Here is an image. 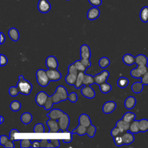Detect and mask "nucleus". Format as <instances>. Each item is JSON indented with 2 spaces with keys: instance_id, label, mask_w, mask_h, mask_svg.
Instances as JSON below:
<instances>
[{
  "instance_id": "nucleus-35",
  "label": "nucleus",
  "mask_w": 148,
  "mask_h": 148,
  "mask_svg": "<svg viewBox=\"0 0 148 148\" xmlns=\"http://www.w3.org/2000/svg\"><path fill=\"white\" fill-rule=\"evenodd\" d=\"M84 72H79L77 76V79H76V81L75 84V88H79L83 84V77H84Z\"/></svg>"
},
{
  "instance_id": "nucleus-48",
  "label": "nucleus",
  "mask_w": 148,
  "mask_h": 148,
  "mask_svg": "<svg viewBox=\"0 0 148 148\" xmlns=\"http://www.w3.org/2000/svg\"><path fill=\"white\" fill-rule=\"evenodd\" d=\"M20 132L17 130V129H15V128H13V129H12L10 132H9V138L10 140H13V141H15V140H17V139H16L14 138V135L16 133H19Z\"/></svg>"
},
{
  "instance_id": "nucleus-1",
  "label": "nucleus",
  "mask_w": 148,
  "mask_h": 148,
  "mask_svg": "<svg viewBox=\"0 0 148 148\" xmlns=\"http://www.w3.org/2000/svg\"><path fill=\"white\" fill-rule=\"evenodd\" d=\"M16 86L18 88L19 93L25 95H29L32 89V84L28 80H25L24 76L21 75L18 77V80Z\"/></svg>"
},
{
  "instance_id": "nucleus-38",
  "label": "nucleus",
  "mask_w": 148,
  "mask_h": 148,
  "mask_svg": "<svg viewBox=\"0 0 148 148\" xmlns=\"http://www.w3.org/2000/svg\"><path fill=\"white\" fill-rule=\"evenodd\" d=\"M97 131V128L95 125L91 124L88 127H87V132L86 134L90 138H93L95 136V132Z\"/></svg>"
},
{
  "instance_id": "nucleus-24",
  "label": "nucleus",
  "mask_w": 148,
  "mask_h": 148,
  "mask_svg": "<svg viewBox=\"0 0 148 148\" xmlns=\"http://www.w3.org/2000/svg\"><path fill=\"white\" fill-rule=\"evenodd\" d=\"M78 75V74H77ZM77 74H74V73H68L67 75L65 76V80L66 83L71 86H75L77 76Z\"/></svg>"
},
{
  "instance_id": "nucleus-46",
  "label": "nucleus",
  "mask_w": 148,
  "mask_h": 148,
  "mask_svg": "<svg viewBox=\"0 0 148 148\" xmlns=\"http://www.w3.org/2000/svg\"><path fill=\"white\" fill-rule=\"evenodd\" d=\"M51 97H52V99H53L54 103H58L60 102H61V99L60 96L59 95L58 92L56 90L53 93V94L51 95Z\"/></svg>"
},
{
  "instance_id": "nucleus-3",
  "label": "nucleus",
  "mask_w": 148,
  "mask_h": 148,
  "mask_svg": "<svg viewBox=\"0 0 148 148\" xmlns=\"http://www.w3.org/2000/svg\"><path fill=\"white\" fill-rule=\"evenodd\" d=\"M147 72V66L146 65H137V67L131 70L130 75L134 78H141Z\"/></svg>"
},
{
  "instance_id": "nucleus-17",
  "label": "nucleus",
  "mask_w": 148,
  "mask_h": 148,
  "mask_svg": "<svg viewBox=\"0 0 148 148\" xmlns=\"http://www.w3.org/2000/svg\"><path fill=\"white\" fill-rule=\"evenodd\" d=\"M78 121L79 124H80L86 127H88L89 125L92 124L89 116L86 113H82L79 116Z\"/></svg>"
},
{
  "instance_id": "nucleus-30",
  "label": "nucleus",
  "mask_w": 148,
  "mask_h": 148,
  "mask_svg": "<svg viewBox=\"0 0 148 148\" xmlns=\"http://www.w3.org/2000/svg\"><path fill=\"white\" fill-rule=\"evenodd\" d=\"M93 84H95L94 76L89 74L84 73L83 80V84L84 86H90Z\"/></svg>"
},
{
  "instance_id": "nucleus-63",
  "label": "nucleus",
  "mask_w": 148,
  "mask_h": 148,
  "mask_svg": "<svg viewBox=\"0 0 148 148\" xmlns=\"http://www.w3.org/2000/svg\"><path fill=\"white\" fill-rule=\"evenodd\" d=\"M67 1H69V0H67Z\"/></svg>"
},
{
  "instance_id": "nucleus-54",
  "label": "nucleus",
  "mask_w": 148,
  "mask_h": 148,
  "mask_svg": "<svg viewBox=\"0 0 148 148\" xmlns=\"http://www.w3.org/2000/svg\"><path fill=\"white\" fill-rule=\"evenodd\" d=\"M49 142V139H43L40 140V147H46Z\"/></svg>"
},
{
  "instance_id": "nucleus-58",
  "label": "nucleus",
  "mask_w": 148,
  "mask_h": 148,
  "mask_svg": "<svg viewBox=\"0 0 148 148\" xmlns=\"http://www.w3.org/2000/svg\"><path fill=\"white\" fill-rule=\"evenodd\" d=\"M0 34H1V42H0V44L2 45L5 42L6 38H5V35L2 32H1Z\"/></svg>"
},
{
  "instance_id": "nucleus-34",
  "label": "nucleus",
  "mask_w": 148,
  "mask_h": 148,
  "mask_svg": "<svg viewBox=\"0 0 148 148\" xmlns=\"http://www.w3.org/2000/svg\"><path fill=\"white\" fill-rule=\"evenodd\" d=\"M135 116H136V114L134 113L131 112H127L123 114L122 117V119L131 123L132 121H133L135 120Z\"/></svg>"
},
{
  "instance_id": "nucleus-56",
  "label": "nucleus",
  "mask_w": 148,
  "mask_h": 148,
  "mask_svg": "<svg viewBox=\"0 0 148 148\" xmlns=\"http://www.w3.org/2000/svg\"><path fill=\"white\" fill-rule=\"evenodd\" d=\"M49 141H50L53 145L55 147H58L60 145V140L58 139H50Z\"/></svg>"
},
{
  "instance_id": "nucleus-23",
  "label": "nucleus",
  "mask_w": 148,
  "mask_h": 148,
  "mask_svg": "<svg viewBox=\"0 0 148 148\" xmlns=\"http://www.w3.org/2000/svg\"><path fill=\"white\" fill-rule=\"evenodd\" d=\"M122 60L123 62L127 65H132L134 63H135V57H134L132 54L127 53L125 54L122 58Z\"/></svg>"
},
{
  "instance_id": "nucleus-36",
  "label": "nucleus",
  "mask_w": 148,
  "mask_h": 148,
  "mask_svg": "<svg viewBox=\"0 0 148 148\" xmlns=\"http://www.w3.org/2000/svg\"><path fill=\"white\" fill-rule=\"evenodd\" d=\"M110 60L106 57H102L101 58H99L98 61L99 66L103 69L108 67L110 65Z\"/></svg>"
},
{
  "instance_id": "nucleus-7",
  "label": "nucleus",
  "mask_w": 148,
  "mask_h": 148,
  "mask_svg": "<svg viewBox=\"0 0 148 148\" xmlns=\"http://www.w3.org/2000/svg\"><path fill=\"white\" fill-rule=\"evenodd\" d=\"M46 73L50 81H58L62 77L61 72L57 69H48L46 70Z\"/></svg>"
},
{
  "instance_id": "nucleus-14",
  "label": "nucleus",
  "mask_w": 148,
  "mask_h": 148,
  "mask_svg": "<svg viewBox=\"0 0 148 148\" xmlns=\"http://www.w3.org/2000/svg\"><path fill=\"white\" fill-rule=\"evenodd\" d=\"M91 50L89 46L87 44H83L80 48V58H88L91 57Z\"/></svg>"
},
{
  "instance_id": "nucleus-62",
  "label": "nucleus",
  "mask_w": 148,
  "mask_h": 148,
  "mask_svg": "<svg viewBox=\"0 0 148 148\" xmlns=\"http://www.w3.org/2000/svg\"><path fill=\"white\" fill-rule=\"evenodd\" d=\"M147 72H148V66H147Z\"/></svg>"
},
{
  "instance_id": "nucleus-20",
  "label": "nucleus",
  "mask_w": 148,
  "mask_h": 148,
  "mask_svg": "<svg viewBox=\"0 0 148 148\" xmlns=\"http://www.w3.org/2000/svg\"><path fill=\"white\" fill-rule=\"evenodd\" d=\"M136 99L133 96L128 97L124 101V106L127 109H132L136 105Z\"/></svg>"
},
{
  "instance_id": "nucleus-59",
  "label": "nucleus",
  "mask_w": 148,
  "mask_h": 148,
  "mask_svg": "<svg viewBox=\"0 0 148 148\" xmlns=\"http://www.w3.org/2000/svg\"><path fill=\"white\" fill-rule=\"evenodd\" d=\"M72 139V133L71 132L69 138H68V139H62V141L64 143H69V142H71Z\"/></svg>"
},
{
  "instance_id": "nucleus-10",
  "label": "nucleus",
  "mask_w": 148,
  "mask_h": 148,
  "mask_svg": "<svg viewBox=\"0 0 148 148\" xmlns=\"http://www.w3.org/2000/svg\"><path fill=\"white\" fill-rule=\"evenodd\" d=\"M45 64L48 69H57L58 66L57 59L53 56H48L46 59Z\"/></svg>"
},
{
  "instance_id": "nucleus-49",
  "label": "nucleus",
  "mask_w": 148,
  "mask_h": 148,
  "mask_svg": "<svg viewBox=\"0 0 148 148\" xmlns=\"http://www.w3.org/2000/svg\"><path fill=\"white\" fill-rule=\"evenodd\" d=\"M80 61H81L82 64L87 68H89L91 65V61H90V59H88V58H80Z\"/></svg>"
},
{
  "instance_id": "nucleus-28",
  "label": "nucleus",
  "mask_w": 148,
  "mask_h": 148,
  "mask_svg": "<svg viewBox=\"0 0 148 148\" xmlns=\"http://www.w3.org/2000/svg\"><path fill=\"white\" fill-rule=\"evenodd\" d=\"M143 86V84L142 83V82H136L132 84L131 88L134 93L138 94L142 91Z\"/></svg>"
},
{
  "instance_id": "nucleus-16",
  "label": "nucleus",
  "mask_w": 148,
  "mask_h": 148,
  "mask_svg": "<svg viewBox=\"0 0 148 148\" xmlns=\"http://www.w3.org/2000/svg\"><path fill=\"white\" fill-rule=\"evenodd\" d=\"M123 142L124 145H130L132 143L134 140V136L132 133L130 131H126L122 134L121 135Z\"/></svg>"
},
{
  "instance_id": "nucleus-13",
  "label": "nucleus",
  "mask_w": 148,
  "mask_h": 148,
  "mask_svg": "<svg viewBox=\"0 0 148 148\" xmlns=\"http://www.w3.org/2000/svg\"><path fill=\"white\" fill-rule=\"evenodd\" d=\"M64 112L62 110L60 109L55 108V109H51L50 111L47 114V116L50 119L58 120L64 114Z\"/></svg>"
},
{
  "instance_id": "nucleus-5",
  "label": "nucleus",
  "mask_w": 148,
  "mask_h": 148,
  "mask_svg": "<svg viewBox=\"0 0 148 148\" xmlns=\"http://www.w3.org/2000/svg\"><path fill=\"white\" fill-rule=\"evenodd\" d=\"M69 120L68 115L65 113H64V114L57 120L60 128L63 131V132L65 131H66L69 124Z\"/></svg>"
},
{
  "instance_id": "nucleus-53",
  "label": "nucleus",
  "mask_w": 148,
  "mask_h": 148,
  "mask_svg": "<svg viewBox=\"0 0 148 148\" xmlns=\"http://www.w3.org/2000/svg\"><path fill=\"white\" fill-rule=\"evenodd\" d=\"M141 82L143 84L148 85V72L142 76L141 77Z\"/></svg>"
},
{
  "instance_id": "nucleus-37",
  "label": "nucleus",
  "mask_w": 148,
  "mask_h": 148,
  "mask_svg": "<svg viewBox=\"0 0 148 148\" xmlns=\"http://www.w3.org/2000/svg\"><path fill=\"white\" fill-rule=\"evenodd\" d=\"M9 107H10V109L12 111L17 112L20 109V108L21 107V103L18 101L14 100L10 102Z\"/></svg>"
},
{
  "instance_id": "nucleus-9",
  "label": "nucleus",
  "mask_w": 148,
  "mask_h": 148,
  "mask_svg": "<svg viewBox=\"0 0 148 148\" xmlns=\"http://www.w3.org/2000/svg\"><path fill=\"white\" fill-rule=\"evenodd\" d=\"M38 9L40 12L46 13L50 10L51 5L48 0H39L38 3Z\"/></svg>"
},
{
  "instance_id": "nucleus-45",
  "label": "nucleus",
  "mask_w": 148,
  "mask_h": 148,
  "mask_svg": "<svg viewBox=\"0 0 148 148\" xmlns=\"http://www.w3.org/2000/svg\"><path fill=\"white\" fill-rule=\"evenodd\" d=\"M122 135V134H121ZM121 135H118L114 138H113V140H114V142L115 145H116L117 146H121L122 145H123V139H122V137H121Z\"/></svg>"
},
{
  "instance_id": "nucleus-55",
  "label": "nucleus",
  "mask_w": 148,
  "mask_h": 148,
  "mask_svg": "<svg viewBox=\"0 0 148 148\" xmlns=\"http://www.w3.org/2000/svg\"><path fill=\"white\" fill-rule=\"evenodd\" d=\"M5 148H13L14 147V145L13 143V141L9 139L3 146Z\"/></svg>"
},
{
  "instance_id": "nucleus-6",
  "label": "nucleus",
  "mask_w": 148,
  "mask_h": 148,
  "mask_svg": "<svg viewBox=\"0 0 148 148\" xmlns=\"http://www.w3.org/2000/svg\"><path fill=\"white\" fill-rule=\"evenodd\" d=\"M49 95L46 94V92L43 91H40L35 96L36 103L40 107H43Z\"/></svg>"
},
{
  "instance_id": "nucleus-26",
  "label": "nucleus",
  "mask_w": 148,
  "mask_h": 148,
  "mask_svg": "<svg viewBox=\"0 0 148 148\" xmlns=\"http://www.w3.org/2000/svg\"><path fill=\"white\" fill-rule=\"evenodd\" d=\"M139 17L143 23L148 22V6L143 7L139 13Z\"/></svg>"
},
{
  "instance_id": "nucleus-52",
  "label": "nucleus",
  "mask_w": 148,
  "mask_h": 148,
  "mask_svg": "<svg viewBox=\"0 0 148 148\" xmlns=\"http://www.w3.org/2000/svg\"><path fill=\"white\" fill-rule=\"evenodd\" d=\"M91 5L94 6H99L102 3V0H88Z\"/></svg>"
},
{
  "instance_id": "nucleus-19",
  "label": "nucleus",
  "mask_w": 148,
  "mask_h": 148,
  "mask_svg": "<svg viewBox=\"0 0 148 148\" xmlns=\"http://www.w3.org/2000/svg\"><path fill=\"white\" fill-rule=\"evenodd\" d=\"M116 126L119 127L121 132L124 133V132H126L129 130L130 126V123H128L122 119L120 120H119L116 123Z\"/></svg>"
},
{
  "instance_id": "nucleus-51",
  "label": "nucleus",
  "mask_w": 148,
  "mask_h": 148,
  "mask_svg": "<svg viewBox=\"0 0 148 148\" xmlns=\"http://www.w3.org/2000/svg\"><path fill=\"white\" fill-rule=\"evenodd\" d=\"M10 139V138L5 135H1L0 136V145L4 146L5 144Z\"/></svg>"
},
{
  "instance_id": "nucleus-31",
  "label": "nucleus",
  "mask_w": 148,
  "mask_h": 148,
  "mask_svg": "<svg viewBox=\"0 0 148 148\" xmlns=\"http://www.w3.org/2000/svg\"><path fill=\"white\" fill-rule=\"evenodd\" d=\"M139 126L140 131L145 132L148 131V120L146 119H142L139 120Z\"/></svg>"
},
{
  "instance_id": "nucleus-27",
  "label": "nucleus",
  "mask_w": 148,
  "mask_h": 148,
  "mask_svg": "<svg viewBox=\"0 0 148 148\" xmlns=\"http://www.w3.org/2000/svg\"><path fill=\"white\" fill-rule=\"evenodd\" d=\"M32 120V116L29 112H24L22 113L20 116V120L24 124H28L30 123Z\"/></svg>"
},
{
  "instance_id": "nucleus-43",
  "label": "nucleus",
  "mask_w": 148,
  "mask_h": 148,
  "mask_svg": "<svg viewBox=\"0 0 148 148\" xmlns=\"http://www.w3.org/2000/svg\"><path fill=\"white\" fill-rule=\"evenodd\" d=\"M8 92H9V95L11 97H16L19 93V91L18 90V88H17V86H11V87H10L9 90H8Z\"/></svg>"
},
{
  "instance_id": "nucleus-4",
  "label": "nucleus",
  "mask_w": 148,
  "mask_h": 148,
  "mask_svg": "<svg viewBox=\"0 0 148 148\" xmlns=\"http://www.w3.org/2000/svg\"><path fill=\"white\" fill-rule=\"evenodd\" d=\"M109 76V72L107 70L102 71L101 72L97 73L94 76L95 84L99 85L101 83L106 82Z\"/></svg>"
},
{
  "instance_id": "nucleus-22",
  "label": "nucleus",
  "mask_w": 148,
  "mask_h": 148,
  "mask_svg": "<svg viewBox=\"0 0 148 148\" xmlns=\"http://www.w3.org/2000/svg\"><path fill=\"white\" fill-rule=\"evenodd\" d=\"M148 59L146 56L139 54L135 57V64L137 65H147Z\"/></svg>"
},
{
  "instance_id": "nucleus-21",
  "label": "nucleus",
  "mask_w": 148,
  "mask_h": 148,
  "mask_svg": "<svg viewBox=\"0 0 148 148\" xmlns=\"http://www.w3.org/2000/svg\"><path fill=\"white\" fill-rule=\"evenodd\" d=\"M8 35L10 39L14 42H16L20 38V34L18 32V31L14 27L10 28L8 32Z\"/></svg>"
},
{
  "instance_id": "nucleus-40",
  "label": "nucleus",
  "mask_w": 148,
  "mask_h": 148,
  "mask_svg": "<svg viewBox=\"0 0 148 148\" xmlns=\"http://www.w3.org/2000/svg\"><path fill=\"white\" fill-rule=\"evenodd\" d=\"M20 144L21 148H28L31 147L32 142L29 139H23L20 140Z\"/></svg>"
},
{
  "instance_id": "nucleus-42",
  "label": "nucleus",
  "mask_w": 148,
  "mask_h": 148,
  "mask_svg": "<svg viewBox=\"0 0 148 148\" xmlns=\"http://www.w3.org/2000/svg\"><path fill=\"white\" fill-rule=\"evenodd\" d=\"M75 67L76 68V69H77L78 72H85V71L87 69V68L85 67L82 63L81 62V61L80 60H76L73 62Z\"/></svg>"
},
{
  "instance_id": "nucleus-44",
  "label": "nucleus",
  "mask_w": 148,
  "mask_h": 148,
  "mask_svg": "<svg viewBox=\"0 0 148 148\" xmlns=\"http://www.w3.org/2000/svg\"><path fill=\"white\" fill-rule=\"evenodd\" d=\"M122 134L123 132H121L120 129L117 126H115L114 128H113L110 131V135L113 138H114L118 135H121Z\"/></svg>"
},
{
  "instance_id": "nucleus-50",
  "label": "nucleus",
  "mask_w": 148,
  "mask_h": 148,
  "mask_svg": "<svg viewBox=\"0 0 148 148\" xmlns=\"http://www.w3.org/2000/svg\"><path fill=\"white\" fill-rule=\"evenodd\" d=\"M0 58H1V66L6 65L8 63V58L6 56L3 54H1Z\"/></svg>"
},
{
  "instance_id": "nucleus-57",
  "label": "nucleus",
  "mask_w": 148,
  "mask_h": 148,
  "mask_svg": "<svg viewBox=\"0 0 148 148\" xmlns=\"http://www.w3.org/2000/svg\"><path fill=\"white\" fill-rule=\"evenodd\" d=\"M32 147H40V140H35L32 143Z\"/></svg>"
},
{
  "instance_id": "nucleus-41",
  "label": "nucleus",
  "mask_w": 148,
  "mask_h": 148,
  "mask_svg": "<svg viewBox=\"0 0 148 148\" xmlns=\"http://www.w3.org/2000/svg\"><path fill=\"white\" fill-rule=\"evenodd\" d=\"M54 104L53 99H52V97L51 96H49L45 103L44 105V108L46 110H51V109L53 107V105Z\"/></svg>"
},
{
  "instance_id": "nucleus-60",
  "label": "nucleus",
  "mask_w": 148,
  "mask_h": 148,
  "mask_svg": "<svg viewBox=\"0 0 148 148\" xmlns=\"http://www.w3.org/2000/svg\"><path fill=\"white\" fill-rule=\"evenodd\" d=\"M54 147V146L53 145V144L50 141H49V143H48V144H47V147Z\"/></svg>"
},
{
  "instance_id": "nucleus-61",
  "label": "nucleus",
  "mask_w": 148,
  "mask_h": 148,
  "mask_svg": "<svg viewBox=\"0 0 148 148\" xmlns=\"http://www.w3.org/2000/svg\"><path fill=\"white\" fill-rule=\"evenodd\" d=\"M0 118H1L0 123H1V124H2V123H3V122L4 121V120H5V119H4V117H3L2 116H0Z\"/></svg>"
},
{
  "instance_id": "nucleus-18",
  "label": "nucleus",
  "mask_w": 148,
  "mask_h": 148,
  "mask_svg": "<svg viewBox=\"0 0 148 148\" xmlns=\"http://www.w3.org/2000/svg\"><path fill=\"white\" fill-rule=\"evenodd\" d=\"M56 90L58 92L59 95L60 96L61 101H65L68 98V95L69 94H68V91H67L66 88L64 86H62V85L58 86L57 87Z\"/></svg>"
},
{
  "instance_id": "nucleus-8",
  "label": "nucleus",
  "mask_w": 148,
  "mask_h": 148,
  "mask_svg": "<svg viewBox=\"0 0 148 148\" xmlns=\"http://www.w3.org/2000/svg\"><path fill=\"white\" fill-rule=\"evenodd\" d=\"M80 92L83 96L88 99L94 98L95 96V91L90 86H84L82 88Z\"/></svg>"
},
{
  "instance_id": "nucleus-39",
  "label": "nucleus",
  "mask_w": 148,
  "mask_h": 148,
  "mask_svg": "<svg viewBox=\"0 0 148 148\" xmlns=\"http://www.w3.org/2000/svg\"><path fill=\"white\" fill-rule=\"evenodd\" d=\"M33 132L34 133H43L45 132V127L42 123H37L35 125Z\"/></svg>"
},
{
  "instance_id": "nucleus-32",
  "label": "nucleus",
  "mask_w": 148,
  "mask_h": 148,
  "mask_svg": "<svg viewBox=\"0 0 148 148\" xmlns=\"http://www.w3.org/2000/svg\"><path fill=\"white\" fill-rule=\"evenodd\" d=\"M129 84L128 79L125 77H120L118 79L117 82V85L121 88H125Z\"/></svg>"
},
{
  "instance_id": "nucleus-33",
  "label": "nucleus",
  "mask_w": 148,
  "mask_h": 148,
  "mask_svg": "<svg viewBox=\"0 0 148 148\" xmlns=\"http://www.w3.org/2000/svg\"><path fill=\"white\" fill-rule=\"evenodd\" d=\"M99 87L101 92L103 94H107L112 90V86L106 82L99 84Z\"/></svg>"
},
{
  "instance_id": "nucleus-15",
  "label": "nucleus",
  "mask_w": 148,
  "mask_h": 148,
  "mask_svg": "<svg viewBox=\"0 0 148 148\" xmlns=\"http://www.w3.org/2000/svg\"><path fill=\"white\" fill-rule=\"evenodd\" d=\"M100 14V11L99 9L96 7L91 8L87 12V17L90 20H94L97 18Z\"/></svg>"
},
{
  "instance_id": "nucleus-47",
  "label": "nucleus",
  "mask_w": 148,
  "mask_h": 148,
  "mask_svg": "<svg viewBox=\"0 0 148 148\" xmlns=\"http://www.w3.org/2000/svg\"><path fill=\"white\" fill-rule=\"evenodd\" d=\"M70 102L72 103H75L77 100V95L75 92H72L68 95V98Z\"/></svg>"
},
{
  "instance_id": "nucleus-25",
  "label": "nucleus",
  "mask_w": 148,
  "mask_h": 148,
  "mask_svg": "<svg viewBox=\"0 0 148 148\" xmlns=\"http://www.w3.org/2000/svg\"><path fill=\"white\" fill-rule=\"evenodd\" d=\"M86 132L87 127L80 124H79V125L75 129H73L71 132L72 134H77L80 136H83L86 134Z\"/></svg>"
},
{
  "instance_id": "nucleus-11",
  "label": "nucleus",
  "mask_w": 148,
  "mask_h": 148,
  "mask_svg": "<svg viewBox=\"0 0 148 148\" xmlns=\"http://www.w3.org/2000/svg\"><path fill=\"white\" fill-rule=\"evenodd\" d=\"M116 108V103L113 101L106 102L102 106V111L105 114L111 113Z\"/></svg>"
},
{
  "instance_id": "nucleus-2",
  "label": "nucleus",
  "mask_w": 148,
  "mask_h": 148,
  "mask_svg": "<svg viewBox=\"0 0 148 148\" xmlns=\"http://www.w3.org/2000/svg\"><path fill=\"white\" fill-rule=\"evenodd\" d=\"M36 78L38 84L42 87L47 86L50 81L46 73V71L43 69L37 70L36 72Z\"/></svg>"
},
{
  "instance_id": "nucleus-12",
  "label": "nucleus",
  "mask_w": 148,
  "mask_h": 148,
  "mask_svg": "<svg viewBox=\"0 0 148 148\" xmlns=\"http://www.w3.org/2000/svg\"><path fill=\"white\" fill-rule=\"evenodd\" d=\"M46 124L49 127V133H57L60 130L57 120L49 119L47 121Z\"/></svg>"
},
{
  "instance_id": "nucleus-29",
  "label": "nucleus",
  "mask_w": 148,
  "mask_h": 148,
  "mask_svg": "<svg viewBox=\"0 0 148 148\" xmlns=\"http://www.w3.org/2000/svg\"><path fill=\"white\" fill-rule=\"evenodd\" d=\"M132 134H137L140 131L139 126V120H134L130 123V128L128 130Z\"/></svg>"
}]
</instances>
